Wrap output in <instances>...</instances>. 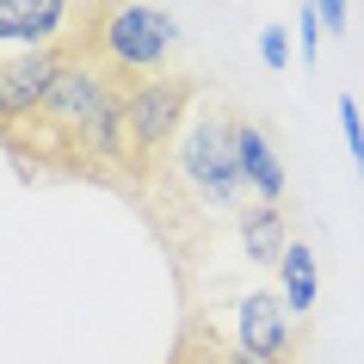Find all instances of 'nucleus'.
<instances>
[{
    "label": "nucleus",
    "mask_w": 364,
    "mask_h": 364,
    "mask_svg": "<svg viewBox=\"0 0 364 364\" xmlns=\"http://www.w3.org/2000/svg\"><path fill=\"white\" fill-rule=\"evenodd\" d=\"M179 50V25L149 6V0H99L93 6V31H87V56H99L117 80H154L173 68Z\"/></svg>",
    "instance_id": "obj_3"
},
{
    "label": "nucleus",
    "mask_w": 364,
    "mask_h": 364,
    "mask_svg": "<svg viewBox=\"0 0 364 364\" xmlns=\"http://www.w3.org/2000/svg\"><path fill=\"white\" fill-rule=\"evenodd\" d=\"M340 130H346V149H352V167L364 173V117H358V99H340Z\"/></svg>",
    "instance_id": "obj_11"
},
{
    "label": "nucleus",
    "mask_w": 364,
    "mask_h": 364,
    "mask_svg": "<svg viewBox=\"0 0 364 364\" xmlns=\"http://www.w3.org/2000/svg\"><path fill=\"white\" fill-rule=\"evenodd\" d=\"M259 56H266V68H284L290 62V31L284 25H266L259 31Z\"/></svg>",
    "instance_id": "obj_13"
},
{
    "label": "nucleus",
    "mask_w": 364,
    "mask_h": 364,
    "mask_svg": "<svg viewBox=\"0 0 364 364\" xmlns=\"http://www.w3.org/2000/svg\"><path fill=\"white\" fill-rule=\"evenodd\" d=\"M296 43H303V62H315V50H321V13H315V0H303V13H296Z\"/></svg>",
    "instance_id": "obj_12"
},
{
    "label": "nucleus",
    "mask_w": 364,
    "mask_h": 364,
    "mask_svg": "<svg viewBox=\"0 0 364 364\" xmlns=\"http://www.w3.org/2000/svg\"><path fill=\"white\" fill-rule=\"evenodd\" d=\"M186 321H198L204 333H216L223 346L247 352L266 364H296L303 358L309 327L303 315H290L284 290L272 272L229 266V272H186Z\"/></svg>",
    "instance_id": "obj_2"
},
{
    "label": "nucleus",
    "mask_w": 364,
    "mask_h": 364,
    "mask_svg": "<svg viewBox=\"0 0 364 364\" xmlns=\"http://www.w3.org/2000/svg\"><path fill=\"white\" fill-rule=\"evenodd\" d=\"M315 253H309V241H290V253H284V266H278V290H284V303H290V315H309L315 309Z\"/></svg>",
    "instance_id": "obj_10"
},
{
    "label": "nucleus",
    "mask_w": 364,
    "mask_h": 364,
    "mask_svg": "<svg viewBox=\"0 0 364 364\" xmlns=\"http://www.w3.org/2000/svg\"><path fill=\"white\" fill-rule=\"evenodd\" d=\"M167 364H266V358H247V352L223 346L216 333H204L198 321H179V333H173V352H167Z\"/></svg>",
    "instance_id": "obj_9"
},
{
    "label": "nucleus",
    "mask_w": 364,
    "mask_h": 364,
    "mask_svg": "<svg viewBox=\"0 0 364 364\" xmlns=\"http://www.w3.org/2000/svg\"><path fill=\"white\" fill-rule=\"evenodd\" d=\"M99 0H0V56H80Z\"/></svg>",
    "instance_id": "obj_5"
},
{
    "label": "nucleus",
    "mask_w": 364,
    "mask_h": 364,
    "mask_svg": "<svg viewBox=\"0 0 364 364\" xmlns=\"http://www.w3.org/2000/svg\"><path fill=\"white\" fill-rule=\"evenodd\" d=\"M198 93H204V80L179 75V68H167V75L154 80H136L130 99H124V149H130V186L142 179V173H154L161 161H167V149L179 142V130H186V117H192ZM130 186H124V198H130Z\"/></svg>",
    "instance_id": "obj_4"
},
{
    "label": "nucleus",
    "mask_w": 364,
    "mask_h": 364,
    "mask_svg": "<svg viewBox=\"0 0 364 364\" xmlns=\"http://www.w3.org/2000/svg\"><path fill=\"white\" fill-rule=\"evenodd\" d=\"M124 99L130 80H117L99 56H62V75L31 124L6 136L0 149L31 179H93V186H130V149H124Z\"/></svg>",
    "instance_id": "obj_1"
},
{
    "label": "nucleus",
    "mask_w": 364,
    "mask_h": 364,
    "mask_svg": "<svg viewBox=\"0 0 364 364\" xmlns=\"http://www.w3.org/2000/svg\"><path fill=\"white\" fill-rule=\"evenodd\" d=\"M235 247H241V266H253V272H272L278 278V266H284V253H290V216H284V204H247V210L235 216Z\"/></svg>",
    "instance_id": "obj_7"
},
{
    "label": "nucleus",
    "mask_w": 364,
    "mask_h": 364,
    "mask_svg": "<svg viewBox=\"0 0 364 364\" xmlns=\"http://www.w3.org/2000/svg\"><path fill=\"white\" fill-rule=\"evenodd\" d=\"M62 75V56H0V142L31 124Z\"/></svg>",
    "instance_id": "obj_6"
},
{
    "label": "nucleus",
    "mask_w": 364,
    "mask_h": 364,
    "mask_svg": "<svg viewBox=\"0 0 364 364\" xmlns=\"http://www.w3.org/2000/svg\"><path fill=\"white\" fill-rule=\"evenodd\" d=\"M241 173H247V192L259 198V204H284V161H278V149L266 142V130L259 124H247L241 117Z\"/></svg>",
    "instance_id": "obj_8"
},
{
    "label": "nucleus",
    "mask_w": 364,
    "mask_h": 364,
    "mask_svg": "<svg viewBox=\"0 0 364 364\" xmlns=\"http://www.w3.org/2000/svg\"><path fill=\"white\" fill-rule=\"evenodd\" d=\"M315 13H321L327 31H346V13H352V0H315Z\"/></svg>",
    "instance_id": "obj_14"
}]
</instances>
